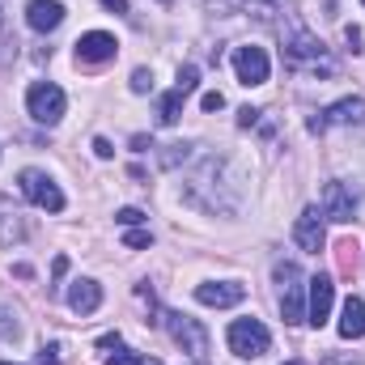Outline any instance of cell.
<instances>
[{
	"label": "cell",
	"mask_w": 365,
	"mask_h": 365,
	"mask_svg": "<svg viewBox=\"0 0 365 365\" xmlns=\"http://www.w3.org/2000/svg\"><path fill=\"white\" fill-rule=\"evenodd\" d=\"M280 60L289 73H306V77H336V60L327 56V47L302 30V26H289L280 34Z\"/></svg>",
	"instance_id": "obj_1"
},
{
	"label": "cell",
	"mask_w": 365,
	"mask_h": 365,
	"mask_svg": "<svg viewBox=\"0 0 365 365\" xmlns=\"http://www.w3.org/2000/svg\"><path fill=\"white\" fill-rule=\"evenodd\" d=\"M225 340H230V353L242 357V361H255V357H264L272 349V336H268V327L259 319H234Z\"/></svg>",
	"instance_id": "obj_3"
},
{
	"label": "cell",
	"mask_w": 365,
	"mask_h": 365,
	"mask_svg": "<svg viewBox=\"0 0 365 365\" xmlns=\"http://www.w3.org/2000/svg\"><path fill=\"white\" fill-rule=\"evenodd\" d=\"M336 123H365V98H340V102H331V106L319 110L306 128H310L314 136H323V132L336 128Z\"/></svg>",
	"instance_id": "obj_10"
},
{
	"label": "cell",
	"mask_w": 365,
	"mask_h": 365,
	"mask_svg": "<svg viewBox=\"0 0 365 365\" xmlns=\"http://www.w3.org/2000/svg\"><path fill=\"white\" fill-rule=\"evenodd\" d=\"M38 365H60V344H43L38 349Z\"/></svg>",
	"instance_id": "obj_24"
},
{
	"label": "cell",
	"mask_w": 365,
	"mask_h": 365,
	"mask_svg": "<svg viewBox=\"0 0 365 365\" xmlns=\"http://www.w3.org/2000/svg\"><path fill=\"white\" fill-rule=\"evenodd\" d=\"M132 149L145 153V149H153V140H149V136H132Z\"/></svg>",
	"instance_id": "obj_30"
},
{
	"label": "cell",
	"mask_w": 365,
	"mask_h": 365,
	"mask_svg": "<svg viewBox=\"0 0 365 365\" xmlns=\"http://www.w3.org/2000/svg\"><path fill=\"white\" fill-rule=\"evenodd\" d=\"M26 238H30V221L21 217V208L9 195H0V247H17Z\"/></svg>",
	"instance_id": "obj_15"
},
{
	"label": "cell",
	"mask_w": 365,
	"mask_h": 365,
	"mask_svg": "<svg viewBox=\"0 0 365 365\" xmlns=\"http://www.w3.org/2000/svg\"><path fill=\"white\" fill-rule=\"evenodd\" d=\"M115 56H119V43L106 30H90V34L77 38V64H106Z\"/></svg>",
	"instance_id": "obj_11"
},
{
	"label": "cell",
	"mask_w": 365,
	"mask_h": 365,
	"mask_svg": "<svg viewBox=\"0 0 365 365\" xmlns=\"http://www.w3.org/2000/svg\"><path fill=\"white\" fill-rule=\"evenodd\" d=\"M336 331H340L344 340H361V336H365V302H361V297H349V302H344Z\"/></svg>",
	"instance_id": "obj_18"
},
{
	"label": "cell",
	"mask_w": 365,
	"mask_h": 365,
	"mask_svg": "<svg viewBox=\"0 0 365 365\" xmlns=\"http://www.w3.org/2000/svg\"><path fill=\"white\" fill-rule=\"evenodd\" d=\"M195 86H200V68H195V64H182L179 68V86H175L170 93H162V102H158V123H162V128L179 123L182 102L195 93Z\"/></svg>",
	"instance_id": "obj_7"
},
{
	"label": "cell",
	"mask_w": 365,
	"mask_h": 365,
	"mask_svg": "<svg viewBox=\"0 0 365 365\" xmlns=\"http://www.w3.org/2000/svg\"><path fill=\"white\" fill-rule=\"evenodd\" d=\"M0 365H17V361H0Z\"/></svg>",
	"instance_id": "obj_34"
},
{
	"label": "cell",
	"mask_w": 365,
	"mask_h": 365,
	"mask_svg": "<svg viewBox=\"0 0 365 365\" xmlns=\"http://www.w3.org/2000/svg\"><path fill=\"white\" fill-rule=\"evenodd\" d=\"M361 4H365V0H361Z\"/></svg>",
	"instance_id": "obj_36"
},
{
	"label": "cell",
	"mask_w": 365,
	"mask_h": 365,
	"mask_svg": "<svg viewBox=\"0 0 365 365\" xmlns=\"http://www.w3.org/2000/svg\"><path fill=\"white\" fill-rule=\"evenodd\" d=\"M106 9L110 13H128V0H106Z\"/></svg>",
	"instance_id": "obj_31"
},
{
	"label": "cell",
	"mask_w": 365,
	"mask_h": 365,
	"mask_svg": "<svg viewBox=\"0 0 365 365\" xmlns=\"http://www.w3.org/2000/svg\"><path fill=\"white\" fill-rule=\"evenodd\" d=\"M344 43H349V51L357 56V51H361V30H357V26H344Z\"/></svg>",
	"instance_id": "obj_27"
},
{
	"label": "cell",
	"mask_w": 365,
	"mask_h": 365,
	"mask_svg": "<svg viewBox=\"0 0 365 365\" xmlns=\"http://www.w3.org/2000/svg\"><path fill=\"white\" fill-rule=\"evenodd\" d=\"M259 115H264V110H255V106H242V110H238V128H255V123H259Z\"/></svg>",
	"instance_id": "obj_25"
},
{
	"label": "cell",
	"mask_w": 365,
	"mask_h": 365,
	"mask_svg": "<svg viewBox=\"0 0 365 365\" xmlns=\"http://www.w3.org/2000/svg\"><path fill=\"white\" fill-rule=\"evenodd\" d=\"M187 158H191V145H187V140H179V145H166V149L158 153V162H162L166 170H179Z\"/></svg>",
	"instance_id": "obj_19"
},
{
	"label": "cell",
	"mask_w": 365,
	"mask_h": 365,
	"mask_svg": "<svg viewBox=\"0 0 365 365\" xmlns=\"http://www.w3.org/2000/svg\"><path fill=\"white\" fill-rule=\"evenodd\" d=\"M106 365H162L158 357H145V353H132V349H119L115 344V357H106Z\"/></svg>",
	"instance_id": "obj_20"
},
{
	"label": "cell",
	"mask_w": 365,
	"mask_h": 365,
	"mask_svg": "<svg viewBox=\"0 0 365 365\" xmlns=\"http://www.w3.org/2000/svg\"><path fill=\"white\" fill-rule=\"evenodd\" d=\"M17 187H21V195H26L34 208H43V212H64V191L56 187L51 175H43V170H21V175H17Z\"/></svg>",
	"instance_id": "obj_6"
},
{
	"label": "cell",
	"mask_w": 365,
	"mask_h": 365,
	"mask_svg": "<svg viewBox=\"0 0 365 365\" xmlns=\"http://www.w3.org/2000/svg\"><path fill=\"white\" fill-rule=\"evenodd\" d=\"M132 93H153V73L149 68H136L132 73Z\"/></svg>",
	"instance_id": "obj_22"
},
{
	"label": "cell",
	"mask_w": 365,
	"mask_h": 365,
	"mask_svg": "<svg viewBox=\"0 0 365 365\" xmlns=\"http://www.w3.org/2000/svg\"><path fill=\"white\" fill-rule=\"evenodd\" d=\"M162 4H170V0H162Z\"/></svg>",
	"instance_id": "obj_35"
},
{
	"label": "cell",
	"mask_w": 365,
	"mask_h": 365,
	"mask_svg": "<svg viewBox=\"0 0 365 365\" xmlns=\"http://www.w3.org/2000/svg\"><path fill=\"white\" fill-rule=\"evenodd\" d=\"M293 242H297L306 255H319V251H323L327 230H323V212H319V208H306V212L297 217V225H293Z\"/></svg>",
	"instance_id": "obj_12"
},
{
	"label": "cell",
	"mask_w": 365,
	"mask_h": 365,
	"mask_svg": "<svg viewBox=\"0 0 365 365\" xmlns=\"http://www.w3.org/2000/svg\"><path fill=\"white\" fill-rule=\"evenodd\" d=\"M123 242H128V247H136V251H140V247H149V242H153V234H149V230H132V234H128V238H123Z\"/></svg>",
	"instance_id": "obj_26"
},
{
	"label": "cell",
	"mask_w": 365,
	"mask_h": 365,
	"mask_svg": "<svg viewBox=\"0 0 365 365\" xmlns=\"http://www.w3.org/2000/svg\"><path fill=\"white\" fill-rule=\"evenodd\" d=\"M115 221H119V225H140V221H145V212H140V208H119V212H115Z\"/></svg>",
	"instance_id": "obj_23"
},
{
	"label": "cell",
	"mask_w": 365,
	"mask_h": 365,
	"mask_svg": "<svg viewBox=\"0 0 365 365\" xmlns=\"http://www.w3.org/2000/svg\"><path fill=\"white\" fill-rule=\"evenodd\" d=\"M68 306H73V314H93L98 306H102V284L98 280H73V289H68Z\"/></svg>",
	"instance_id": "obj_17"
},
{
	"label": "cell",
	"mask_w": 365,
	"mask_h": 365,
	"mask_svg": "<svg viewBox=\"0 0 365 365\" xmlns=\"http://www.w3.org/2000/svg\"><path fill=\"white\" fill-rule=\"evenodd\" d=\"M331 302H336V284H331V276H314V280H310L306 323H310V327H323V323L331 319Z\"/></svg>",
	"instance_id": "obj_14"
},
{
	"label": "cell",
	"mask_w": 365,
	"mask_h": 365,
	"mask_svg": "<svg viewBox=\"0 0 365 365\" xmlns=\"http://www.w3.org/2000/svg\"><path fill=\"white\" fill-rule=\"evenodd\" d=\"M93 153H98V158H102V162H106V158H110V153H115V149H110V140H106V136H98V140H93Z\"/></svg>",
	"instance_id": "obj_29"
},
{
	"label": "cell",
	"mask_w": 365,
	"mask_h": 365,
	"mask_svg": "<svg viewBox=\"0 0 365 365\" xmlns=\"http://www.w3.org/2000/svg\"><path fill=\"white\" fill-rule=\"evenodd\" d=\"M276 276V302H280V314H284V323H306V306H302V289H306V280H302V268L293 264V259H280L272 268Z\"/></svg>",
	"instance_id": "obj_2"
},
{
	"label": "cell",
	"mask_w": 365,
	"mask_h": 365,
	"mask_svg": "<svg viewBox=\"0 0 365 365\" xmlns=\"http://www.w3.org/2000/svg\"><path fill=\"white\" fill-rule=\"evenodd\" d=\"M242 297H247V289H242L238 280H208V284H195V302H200V306L225 310V306H238Z\"/></svg>",
	"instance_id": "obj_13"
},
{
	"label": "cell",
	"mask_w": 365,
	"mask_h": 365,
	"mask_svg": "<svg viewBox=\"0 0 365 365\" xmlns=\"http://www.w3.org/2000/svg\"><path fill=\"white\" fill-rule=\"evenodd\" d=\"M162 319H166V331H170V340L179 344L182 353H191L195 361H204V353H208V331L200 327V319L179 314V310H166Z\"/></svg>",
	"instance_id": "obj_5"
},
{
	"label": "cell",
	"mask_w": 365,
	"mask_h": 365,
	"mask_svg": "<svg viewBox=\"0 0 365 365\" xmlns=\"http://www.w3.org/2000/svg\"><path fill=\"white\" fill-rule=\"evenodd\" d=\"M234 73H238V81L251 90V86H264V81H268L272 60H268V51H264V47L247 43V47H234Z\"/></svg>",
	"instance_id": "obj_8"
},
{
	"label": "cell",
	"mask_w": 365,
	"mask_h": 365,
	"mask_svg": "<svg viewBox=\"0 0 365 365\" xmlns=\"http://www.w3.org/2000/svg\"><path fill=\"white\" fill-rule=\"evenodd\" d=\"M200 365H204V361H200Z\"/></svg>",
	"instance_id": "obj_37"
},
{
	"label": "cell",
	"mask_w": 365,
	"mask_h": 365,
	"mask_svg": "<svg viewBox=\"0 0 365 365\" xmlns=\"http://www.w3.org/2000/svg\"><path fill=\"white\" fill-rule=\"evenodd\" d=\"M26 26L38 30V34H51L64 26V4L60 0H30L26 4Z\"/></svg>",
	"instance_id": "obj_16"
},
{
	"label": "cell",
	"mask_w": 365,
	"mask_h": 365,
	"mask_svg": "<svg viewBox=\"0 0 365 365\" xmlns=\"http://www.w3.org/2000/svg\"><path fill=\"white\" fill-rule=\"evenodd\" d=\"M284 365H306V361H284Z\"/></svg>",
	"instance_id": "obj_33"
},
{
	"label": "cell",
	"mask_w": 365,
	"mask_h": 365,
	"mask_svg": "<svg viewBox=\"0 0 365 365\" xmlns=\"http://www.w3.org/2000/svg\"><path fill=\"white\" fill-rule=\"evenodd\" d=\"M319 204H323V217H327V221H336V225H349V221L357 217V195L349 191V182H340V179L323 182Z\"/></svg>",
	"instance_id": "obj_9"
},
{
	"label": "cell",
	"mask_w": 365,
	"mask_h": 365,
	"mask_svg": "<svg viewBox=\"0 0 365 365\" xmlns=\"http://www.w3.org/2000/svg\"><path fill=\"white\" fill-rule=\"evenodd\" d=\"M242 4H251V9H268V4H276V0H242Z\"/></svg>",
	"instance_id": "obj_32"
},
{
	"label": "cell",
	"mask_w": 365,
	"mask_h": 365,
	"mask_svg": "<svg viewBox=\"0 0 365 365\" xmlns=\"http://www.w3.org/2000/svg\"><path fill=\"white\" fill-rule=\"evenodd\" d=\"M64 106H68V98H64L60 86H51V81H34V86L26 90V110H30L34 123L56 128V123L64 119Z\"/></svg>",
	"instance_id": "obj_4"
},
{
	"label": "cell",
	"mask_w": 365,
	"mask_h": 365,
	"mask_svg": "<svg viewBox=\"0 0 365 365\" xmlns=\"http://www.w3.org/2000/svg\"><path fill=\"white\" fill-rule=\"evenodd\" d=\"M21 336V323H17V314L13 310H0V340L9 344V340H17Z\"/></svg>",
	"instance_id": "obj_21"
},
{
	"label": "cell",
	"mask_w": 365,
	"mask_h": 365,
	"mask_svg": "<svg viewBox=\"0 0 365 365\" xmlns=\"http://www.w3.org/2000/svg\"><path fill=\"white\" fill-rule=\"evenodd\" d=\"M200 106L212 115V110H221V106H225V98H221V93H204V98H200Z\"/></svg>",
	"instance_id": "obj_28"
}]
</instances>
